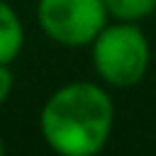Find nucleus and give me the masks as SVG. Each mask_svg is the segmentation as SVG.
Returning <instances> with one entry per match:
<instances>
[{
    "label": "nucleus",
    "instance_id": "obj_1",
    "mask_svg": "<svg viewBox=\"0 0 156 156\" xmlns=\"http://www.w3.org/2000/svg\"><path fill=\"white\" fill-rule=\"evenodd\" d=\"M115 105L105 88L90 80L61 85L41 107L39 132L61 156H93L112 132Z\"/></svg>",
    "mask_w": 156,
    "mask_h": 156
},
{
    "label": "nucleus",
    "instance_id": "obj_2",
    "mask_svg": "<svg viewBox=\"0 0 156 156\" xmlns=\"http://www.w3.org/2000/svg\"><path fill=\"white\" fill-rule=\"evenodd\" d=\"M93 66L95 73L115 88L136 85L149 68V41L136 22L105 24L93 39Z\"/></svg>",
    "mask_w": 156,
    "mask_h": 156
},
{
    "label": "nucleus",
    "instance_id": "obj_3",
    "mask_svg": "<svg viewBox=\"0 0 156 156\" xmlns=\"http://www.w3.org/2000/svg\"><path fill=\"white\" fill-rule=\"evenodd\" d=\"M105 0H39L37 20L44 34L61 46H90L107 24Z\"/></svg>",
    "mask_w": 156,
    "mask_h": 156
},
{
    "label": "nucleus",
    "instance_id": "obj_4",
    "mask_svg": "<svg viewBox=\"0 0 156 156\" xmlns=\"http://www.w3.org/2000/svg\"><path fill=\"white\" fill-rule=\"evenodd\" d=\"M24 46V27L10 2L0 0V63H12Z\"/></svg>",
    "mask_w": 156,
    "mask_h": 156
},
{
    "label": "nucleus",
    "instance_id": "obj_5",
    "mask_svg": "<svg viewBox=\"0 0 156 156\" xmlns=\"http://www.w3.org/2000/svg\"><path fill=\"white\" fill-rule=\"evenodd\" d=\"M105 7L119 22H139L156 10V0H105Z\"/></svg>",
    "mask_w": 156,
    "mask_h": 156
},
{
    "label": "nucleus",
    "instance_id": "obj_6",
    "mask_svg": "<svg viewBox=\"0 0 156 156\" xmlns=\"http://www.w3.org/2000/svg\"><path fill=\"white\" fill-rule=\"evenodd\" d=\"M12 85H15V76H12L10 66H7V63H0V105L10 98Z\"/></svg>",
    "mask_w": 156,
    "mask_h": 156
},
{
    "label": "nucleus",
    "instance_id": "obj_7",
    "mask_svg": "<svg viewBox=\"0 0 156 156\" xmlns=\"http://www.w3.org/2000/svg\"><path fill=\"white\" fill-rule=\"evenodd\" d=\"M5 151V144H2V136H0V154Z\"/></svg>",
    "mask_w": 156,
    "mask_h": 156
}]
</instances>
